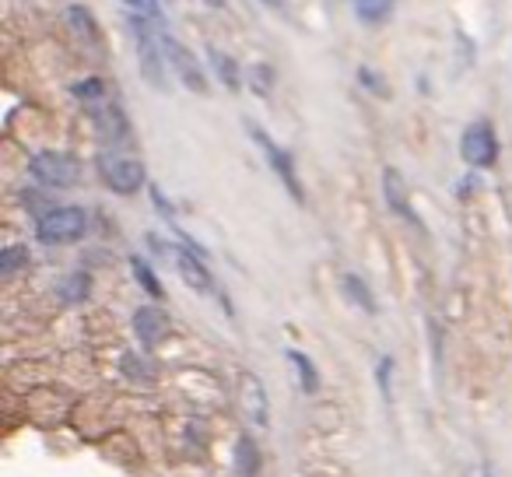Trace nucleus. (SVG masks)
Returning a JSON list of instances; mask_svg holds the SVG:
<instances>
[{"label":"nucleus","instance_id":"nucleus-6","mask_svg":"<svg viewBox=\"0 0 512 477\" xmlns=\"http://www.w3.org/2000/svg\"><path fill=\"white\" fill-rule=\"evenodd\" d=\"M162 46H165V60H169L172 74L183 81L186 92L207 95V74H204V67H200L197 53H190L176 36H169V32H162Z\"/></svg>","mask_w":512,"mask_h":477},{"label":"nucleus","instance_id":"nucleus-4","mask_svg":"<svg viewBox=\"0 0 512 477\" xmlns=\"http://www.w3.org/2000/svg\"><path fill=\"white\" fill-rule=\"evenodd\" d=\"M246 134L253 137L256 144H260V151H264V158H267V165H271V172L274 176L285 183V190L292 193L295 200H306V190H302V183H299V169H295V162H292V155H288L285 148H281L278 141H274L271 134H267L264 127H253V123H246Z\"/></svg>","mask_w":512,"mask_h":477},{"label":"nucleus","instance_id":"nucleus-26","mask_svg":"<svg viewBox=\"0 0 512 477\" xmlns=\"http://www.w3.org/2000/svg\"><path fill=\"white\" fill-rule=\"evenodd\" d=\"M481 477H498V470L491 467V463H484V467H481Z\"/></svg>","mask_w":512,"mask_h":477},{"label":"nucleus","instance_id":"nucleus-13","mask_svg":"<svg viewBox=\"0 0 512 477\" xmlns=\"http://www.w3.org/2000/svg\"><path fill=\"white\" fill-rule=\"evenodd\" d=\"M67 25H71L74 36H81V39H88V43L99 46L102 32H99V22H95L88 8H81V4H71V8H67Z\"/></svg>","mask_w":512,"mask_h":477},{"label":"nucleus","instance_id":"nucleus-15","mask_svg":"<svg viewBox=\"0 0 512 477\" xmlns=\"http://www.w3.org/2000/svg\"><path fill=\"white\" fill-rule=\"evenodd\" d=\"M341 292L348 295V302H355L358 309H365V313H376V299H372L369 285H365L358 274H344V278H341Z\"/></svg>","mask_w":512,"mask_h":477},{"label":"nucleus","instance_id":"nucleus-12","mask_svg":"<svg viewBox=\"0 0 512 477\" xmlns=\"http://www.w3.org/2000/svg\"><path fill=\"white\" fill-rule=\"evenodd\" d=\"M285 358H288V362H292L295 376H299L302 393H320V372H316L313 358L302 355V351H295V348H288V351H285Z\"/></svg>","mask_w":512,"mask_h":477},{"label":"nucleus","instance_id":"nucleus-5","mask_svg":"<svg viewBox=\"0 0 512 477\" xmlns=\"http://www.w3.org/2000/svg\"><path fill=\"white\" fill-rule=\"evenodd\" d=\"M29 172L43 186H53V190H67V186L78 183L81 165H78V158L67 155V151H39V155H32Z\"/></svg>","mask_w":512,"mask_h":477},{"label":"nucleus","instance_id":"nucleus-10","mask_svg":"<svg viewBox=\"0 0 512 477\" xmlns=\"http://www.w3.org/2000/svg\"><path fill=\"white\" fill-rule=\"evenodd\" d=\"M383 193H386V204H390L393 214H400V218H407L411 225H418V218H414V211H411V197H407L404 176H400L397 169L383 172Z\"/></svg>","mask_w":512,"mask_h":477},{"label":"nucleus","instance_id":"nucleus-20","mask_svg":"<svg viewBox=\"0 0 512 477\" xmlns=\"http://www.w3.org/2000/svg\"><path fill=\"white\" fill-rule=\"evenodd\" d=\"M60 295H64L67 302H81L88 295V274H71V278H64Z\"/></svg>","mask_w":512,"mask_h":477},{"label":"nucleus","instance_id":"nucleus-7","mask_svg":"<svg viewBox=\"0 0 512 477\" xmlns=\"http://www.w3.org/2000/svg\"><path fill=\"white\" fill-rule=\"evenodd\" d=\"M460 155L470 169H491V165L498 162V137H495V130H491L488 120H477L463 130Z\"/></svg>","mask_w":512,"mask_h":477},{"label":"nucleus","instance_id":"nucleus-9","mask_svg":"<svg viewBox=\"0 0 512 477\" xmlns=\"http://www.w3.org/2000/svg\"><path fill=\"white\" fill-rule=\"evenodd\" d=\"M165 253L172 257V264H176L179 278H183L186 285L197 288V292H211V288H214V278H211V271L204 267V260H197V253H193V250H183V246H169Z\"/></svg>","mask_w":512,"mask_h":477},{"label":"nucleus","instance_id":"nucleus-27","mask_svg":"<svg viewBox=\"0 0 512 477\" xmlns=\"http://www.w3.org/2000/svg\"><path fill=\"white\" fill-rule=\"evenodd\" d=\"M204 4H211V8H225V0H204Z\"/></svg>","mask_w":512,"mask_h":477},{"label":"nucleus","instance_id":"nucleus-21","mask_svg":"<svg viewBox=\"0 0 512 477\" xmlns=\"http://www.w3.org/2000/svg\"><path fill=\"white\" fill-rule=\"evenodd\" d=\"M358 81H362V85L369 88L372 95H379V99H386V95H390V88H386L383 74H376L372 67H362V71H358Z\"/></svg>","mask_w":512,"mask_h":477},{"label":"nucleus","instance_id":"nucleus-3","mask_svg":"<svg viewBox=\"0 0 512 477\" xmlns=\"http://www.w3.org/2000/svg\"><path fill=\"white\" fill-rule=\"evenodd\" d=\"M130 29H134L137 60H141L144 81H148L151 88H165V67H169V64H162V53H165L162 36L151 29L148 18H134V22H130Z\"/></svg>","mask_w":512,"mask_h":477},{"label":"nucleus","instance_id":"nucleus-8","mask_svg":"<svg viewBox=\"0 0 512 477\" xmlns=\"http://www.w3.org/2000/svg\"><path fill=\"white\" fill-rule=\"evenodd\" d=\"M88 113H92L95 134L102 137V144H106V148H123V144L130 141V123H127L123 109L116 106L113 99H106L102 106L88 109Z\"/></svg>","mask_w":512,"mask_h":477},{"label":"nucleus","instance_id":"nucleus-23","mask_svg":"<svg viewBox=\"0 0 512 477\" xmlns=\"http://www.w3.org/2000/svg\"><path fill=\"white\" fill-rule=\"evenodd\" d=\"M256 470V446H249V439L239 442V474H253Z\"/></svg>","mask_w":512,"mask_h":477},{"label":"nucleus","instance_id":"nucleus-2","mask_svg":"<svg viewBox=\"0 0 512 477\" xmlns=\"http://www.w3.org/2000/svg\"><path fill=\"white\" fill-rule=\"evenodd\" d=\"M36 235L46 246H71L88 235V214L81 207H50L39 218Z\"/></svg>","mask_w":512,"mask_h":477},{"label":"nucleus","instance_id":"nucleus-16","mask_svg":"<svg viewBox=\"0 0 512 477\" xmlns=\"http://www.w3.org/2000/svg\"><path fill=\"white\" fill-rule=\"evenodd\" d=\"M207 60H211V67H214V74H218L221 85H225L228 92H235V88H239V64L221 50H207Z\"/></svg>","mask_w":512,"mask_h":477},{"label":"nucleus","instance_id":"nucleus-19","mask_svg":"<svg viewBox=\"0 0 512 477\" xmlns=\"http://www.w3.org/2000/svg\"><path fill=\"white\" fill-rule=\"evenodd\" d=\"M22 264H29V253H25L22 246H8V250L0 253V274H4V278H11Z\"/></svg>","mask_w":512,"mask_h":477},{"label":"nucleus","instance_id":"nucleus-11","mask_svg":"<svg viewBox=\"0 0 512 477\" xmlns=\"http://www.w3.org/2000/svg\"><path fill=\"white\" fill-rule=\"evenodd\" d=\"M134 330H137V337H144V344H158L169 334V316L155 306H141L134 313Z\"/></svg>","mask_w":512,"mask_h":477},{"label":"nucleus","instance_id":"nucleus-14","mask_svg":"<svg viewBox=\"0 0 512 477\" xmlns=\"http://www.w3.org/2000/svg\"><path fill=\"white\" fill-rule=\"evenodd\" d=\"M71 95L85 109H95V106H102V102L109 99V85L102 78H88V81H78V85L71 88Z\"/></svg>","mask_w":512,"mask_h":477},{"label":"nucleus","instance_id":"nucleus-18","mask_svg":"<svg viewBox=\"0 0 512 477\" xmlns=\"http://www.w3.org/2000/svg\"><path fill=\"white\" fill-rule=\"evenodd\" d=\"M130 271H134V278L141 281V285H144V292H148L151 299H162V285H158V278H155V274H151V267L144 264L141 257H134V260H130Z\"/></svg>","mask_w":512,"mask_h":477},{"label":"nucleus","instance_id":"nucleus-22","mask_svg":"<svg viewBox=\"0 0 512 477\" xmlns=\"http://www.w3.org/2000/svg\"><path fill=\"white\" fill-rule=\"evenodd\" d=\"M271 81H274V71L267 64H256L253 67V92L260 95V99H267V92H271Z\"/></svg>","mask_w":512,"mask_h":477},{"label":"nucleus","instance_id":"nucleus-25","mask_svg":"<svg viewBox=\"0 0 512 477\" xmlns=\"http://www.w3.org/2000/svg\"><path fill=\"white\" fill-rule=\"evenodd\" d=\"M260 4L271 11H288V0H260Z\"/></svg>","mask_w":512,"mask_h":477},{"label":"nucleus","instance_id":"nucleus-24","mask_svg":"<svg viewBox=\"0 0 512 477\" xmlns=\"http://www.w3.org/2000/svg\"><path fill=\"white\" fill-rule=\"evenodd\" d=\"M390 369H393V358L383 355L379 358V390H383V397H390Z\"/></svg>","mask_w":512,"mask_h":477},{"label":"nucleus","instance_id":"nucleus-1","mask_svg":"<svg viewBox=\"0 0 512 477\" xmlns=\"http://www.w3.org/2000/svg\"><path fill=\"white\" fill-rule=\"evenodd\" d=\"M95 169H99L102 183L109 186L113 193H120V197H134L137 190L144 186V165L137 162V158L123 155L120 148H106L99 158H95Z\"/></svg>","mask_w":512,"mask_h":477},{"label":"nucleus","instance_id":"nucleus-17","mask_svg":"<svg viewBox=\"0 0 512 477\" xmlns=\"http://www.w3.org/2000/svg\"><path fill=\"white\" fill-rule=\"evenodd\" d=\"M351 4H355L358 22H365V25L386 22V18H390V11H393V0H351Z\"/></svg>","mask_w":512,"mask_h":477}]
</instances>
